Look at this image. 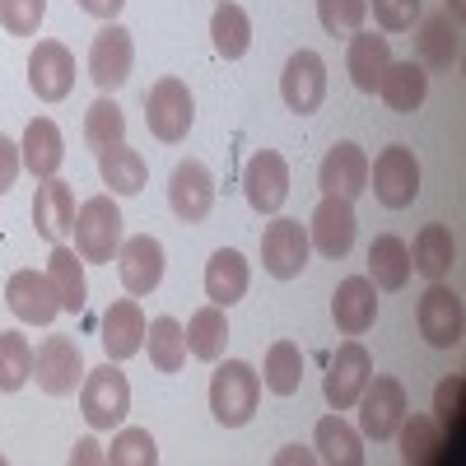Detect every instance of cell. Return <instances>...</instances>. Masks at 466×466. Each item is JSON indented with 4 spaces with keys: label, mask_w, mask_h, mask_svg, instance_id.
Listing matches in <instances>:
<instances>
[{
    "label": "cell",
    "mask_w": 466,
    "mask_h": 466,
    "mask_svg": "<svg viewBox=\"0 0 466 466\" xmlns=\"http://www.w3.org/2000/svg\"><path fill=\"white\" fill-rule=\"evenodd\" d=\"M355 206H350L345 197H322V206L313 210V219H308V243H313L322 257H345L350 248H355Z\"/></svg>",
    "instance_id": "17"
},
{
    "label": "cell",
    "mask_w": 466,
    "mask_h": 466,
    "mask_svg": "<svg viewBox=\"0 0 466 466\" xmlns=\"http://www.w3.org/2000/svg\"><path fill=\"white\" fill-rule=\"evenodd\" d=\"M280 94H285L289 112L313 116V112L322 107V98H327V66H322V56H318V52H308V47H299V52L285 61Z\"/></svg>",
    "instance_id": "12"
},
{
    "label": "cell",
    "mask_w": 466,
    "mask_h": 466,
    "mask_svg": "<svg viewBox=\"0 0 466 466\" xmlns=\"http://www.w3.org/2000/svg\"><path fill=\"white\" fill-rule=\"evenodd\" d=\"M243 197L257 215H276L289 197V164L276 149H257L243 168Z\"/></svg>",
    "instance_id": "10"
},
{
    "label": "cell",
    "mask_w": 466,
    "mask_h": 466,
    "mask_svg": "<svg viewBox=\"0 0 466 466\" xmlns=\"http://www.w3.org/2000/svg\"><path fill=\"white\" fill-rule=\"evenodd\" d=\"M369 280L373 289H406L410 280V248L397 238V233H382L369 248Z\"/></svg>",
    "instance_id": "29"
},
{
    "label": "cell",
    "mask_w": 466,
    "mask_h": 466,
    "mask_svg": "<svg viewBox=\"0 0 466 466\" xmlns=\"http://www.w3.org/2000/svg\"><path fill=\"white\" fill-rule=\"evenodd\" d=\"M98 173H103V182L112 187V197H140L145 177H149V164H145L140 149H131V145L122 140V145H112V149L98 154Z\"/></svg>",
    "instance_id": "28"
},
{
    "label": "cell",
    "mask_w": 466,
    "mask_h": 466,
    "mask_svg": "<svg viewBox=\"0 0 466 466\" xmlns=\"http://www.w3.org/2000/svg\"><path fill=\"white\" fill-rule=\"evenodd\" d=\"M331 318H336V331L340 336H364L378 318V289L369 276H345L336 285V299H331Z\"/></svg>",
    "instance_id": "20"
},
{
    "label": "cell",
    "mask_w": 466,
    "mask_h": 466,
    "mask_svg": "<svg viewBox=\"0 0 466 466\" xmlns=\"http://www.w3.org/2000/svg\"><path fill=\"white\" fill-rule=\"evenodd\" d=\"M47 280L61 299V313H80L85 299H89V280H85V257L66 248V243H52V257H47Z\"/></svg>",
    "instance_id": "26"
},
{
    "label": "cell",
    "mask_w": 466,
    "mask_h": 466,
    "mask_svg": "<svg viewBox=\"0 0 466 466\" xmlns=\"http://www.w3.org/2000/svg\"><path fill=\"white\" fill-rule=\"evenodd\" d=\"M261 382H266L276 397H294V392H299V382H303V355H299L294 340H276V345L266 350Z\"/></svg>",
    "instance_id": "36"
},
{
    "label": "cell",
    "mask_w": 466,
    "mask_h": 466,
    "mask_svg": "<svg viewBox=\"0 0 466 466\" xmlns=\"http://www.w3.org/2000/svg\"><path fill=\"white\" fill-rule=\"evenodd\" d=\"M19 168H24V154H19V145H15L10 136H0V197H5V191L15 187Z\"/></svg>",
    "instance_id": "45"
},
{
    "label": "cell",
    "mask_w": 466,
    "mask_h": 466,
    "mask_svg": "<svg viewBox=\"0 0 466 466\" xmlns=\"http://www.w3.org/2000/svg\"><path fill=\"white\" fill-rule=\"evenodd\" d=\"M33 224L47 243H66V233L75 228V191L61 177H47L33 197Z\"/></svg>",
    "instance_id": "22"
},
{
    "label": "cell",
    "mask_w": 466,
    "mask_h": 466,
    "mask_svg": "<svg viewBox=\"0 0 466 466\" xmlns=\"http://www.w3.org/2000/svg\"><path fill=\"white\" fill-rule=\"evenodd\" d=\"M145 336H149V364L159 373H177L187 364V331L177 318H154Z\"/></svg>",
    "instance_id": "35"
},
{
    "label": "cell",
    "mask_w": 466,
    "mask_h": 466,
    "mask_svg": "<svg viewBox=\"0 0 466 466\" xmlns=\"http://www.w3.org/2000/svg\"><path fill=\"white\" fill-rule=\"evenodd\" d=\"M257 401H261V373L243 360H224L210 378V410L224 430H238L257 415Z\"/></svg>",
    "instance_id": "1"
},
{
    "label": "cell",
    "mask_w": 466,
    "mask_h": 466,
    "mask_svg": "<svg viewBox=\"0 0 466 466\" xmlns=\"http://www.w3.org/2000/svg\"><path fill=\"white\" fill-rule=\"evenodd\" d=\"M116 276H122L127 294H154L164 280V243L154 233L122 238V248H116Z\"/></svg>",
    "instance_id": "15"
},
{
    "label": "cell",
    "mask_w": 466,
    "mask_h": 466,
    "mask_svg": "<svg viewBox=\"0 0 466 466\" xmlns=\"http://www.w3.org/2000/svg\"><path fill=\"white\" fill-rule=\"evenodd\" d=\"M415 322H420V336L434 350H452L461 340V299L443 280H430V289L420 294Z\"/></svg>",
    "instance_id": "11"
},
{
    "label": "cell",
    "mask_w": 466,
    "mask_h": 466,
    "mask_svg": "<svg viewBox=\"0 0 466 466\" xmlns=\"http://www.w3.org/2000/svg\"><path fill=\"white\" fill-rule=\"evenodd\" d=\"M210 37H215V52L224 61L248 56V47H252V19H248V10H238L233 0H219V10L210 19Z\"/></svg>",
    "instance_id": "33"
},
{
    "label": "cell",
    "mask_w": 466,
    "mask_h": 466,
    "mask_svg": "<svg viewBox=\"0 0 466 466\" xmlns=\"http://www.w3.org/2000/svg\"><path fill=\"white\" fill-rule=\"evenodd\" d=\"M5 303L19 322H33V327H47L61 313V299H56L52 280L37 276V270H15L10 285H5Z\"/></svg>",
    "instance_id": "18"
},
{
    "label": "cell",
    "mask_w": 466,
    "mask_h": 466,
    "mask_svg": "<svg viewBox=\"0 0 466 466\" xmlns=\"http://www.w3.org/2000/svg\"><path fill=\"white\" fill-rule=\"evenodd\" d=\"M318 187H322V197H345V201L364 197L369 191V154L355 140L331 145L322 168H318Z\"/></svg>",
    "instance_id": "14"
},
{
    "label": "cell",
    "mask_w": 466,
    "mask_h": 466,
    "mask_svg": "<svg viewBox=\"0 0 466 466\" xmlns=\"http://www.w3.org/2000/svg\"><path fill=\"white\" fill-rule=\"evenodd\" d=\"M369 373H373L369 350H364L360 340H345V345L336 350V360L327 364V382H322L327 401H331L336 410H350V406L360 401V392H364Z\"/></svg>",
    "instance_id": "16"
},
{
    "label": "cell",
    "mask_w": 466,
    "mask_h": 466,
    "mask_svg": "<svg viewBox=\"0 0 466 466\" xmlns=\"http://www.w3.org/2000/svg\"><path fill=\"white\" fill-rule=\"evenodd\" d=\"M308 252H313V243H308V228L299 219H270L266 224V233H261V266H266V276H276V280L303 276Z\"/></svg>",
    "instance_id": "9"
},
{
    "label": "cell",
    "mask_w": 466,
    "mask_h": 466,
    "mask_svg": "<svg viewBox=\"0 0 466 466\" xmlns=\"http://www.w3.org/2000/svg\"><path fill=\"white\" fill-rule=\"evenodd\" d=\"M182 331H187V355H197V360H206V364H215V360L224 355V345H228L224 308H215V303L197 308V313H191V322H187Z\"/></svg>",
    "instance_id": "32"
},
{
    "label": "cell",
    "mask_w": 466,
    "mask_h": 466,
    "mask_svg": "<svg viewBox=\"0 0 466 466\" xmlns=\"http://www.w3.org/2000/svg\"><path fill=\"white\" fill-rule=\"evenodd\" d=\"M122 5H127V0H80V10L94 15V19H116V15H122Z\"/></svg>",
    "instance_id": "46"
},
{
    "label": "cell",
    "mask_w": 466,
    "mask_h": 466,
    "mask_svg": "<svg viewBox=\"0 0 466 466\" xmlns=\"http://www.w3.org/2000/svg\"><path fill=\"white\" fill-rule=\"evenodd\" d=\"M248 257L238 248H219L210 261H206V294L215 308H233L248 299Z\"/></svg>",
    "instance_id": "25"
},
{
    "label": "cell",
    "mask_w": 466,
    "mask_h": 466,
    "mask_svg": "<svg viewBox=\"0 0 466 466\" xmlns=\"http://www.w3.org/2000/svg\"><path fill=\"white\" fill-rule=\"evenodd\" d=\"M392 66V47H387V37L382 33H350V52H345V70H350V80H355L360 94H378V80H382V70Z\"/></svg>",
    "instance_id": "24"
},
{
    "label": "cell",
    "mask_w": 466,
    "mask_h": 466,
    "mask_svg": "<svg viewBox=\"0 0 466 466\" xmlns=\"http://www.w3.org/2000/svg\"><path fill=\"white\" fill-rule=\"evenodd\" d=\"M452 257H457V243H452L448 224H424V228L415 233L410 266L420 270L424 280H443L448 270H452Z\"/></svg>",
    "instance_id": "30"
},
{
    "label": "cell",
    "mask_w": 466,
    "mask_h": 466,
    "mask_svg": "<svg viewBox=\"0 0 466 466\" xmlns=\"http://www.w3.org/2000/svg\"><path fill=\"white\" fill-rule=\"evenodd\" d=\"M355 406H360L364 439L387 443L401 430V420H406V387L397 378H387V373H369V382H364V392H360Z\"/></svg>",
    "instance_id": "5"
},
{
    "label": "cell",
    "mask_w": 466,
    "mask_h": 466,
    "mask_svg": "<svg viewBox=\"0 0 466 466\" xmlns=\"http://www.w3.org/2000/svg\"><path fill=\"white\" fill-rule=\"evenodd\" d=\"M28 85L43 103H61L75 85V56L61 43H37L28 56Z\"/></svg>",
    "instance_id": "19"
},
{
    "label": "cell",
    "mask_w": 466,
    "mask_h": 466,
    "mask_svg": "<svg viewBox=\"0 0 466 466\" xmlns=\"http://www.w3.org/2000/svg\"><path fill=\"white\" fill-rule=\"evenodd\" d=\"M168 206L182 224H201L215 210V177L201 159H182L168 177Z\"/></svg>",
    "instance_id": "13"
},
{
    "label": "cell",
    "mask_w": 466,
    "mask_h": 466,
    "mask_svg": "<svg viewBox=\"0 0 466 466\" xmlns=\"http://www.w3.org/2000/svg\"><path fill=\"white\" fill-rule=\"evenodd\" d=\"M43 15H47V0H0V24H5V33H15V37L37 33Z\"/></svg>",
    "instance_id": "42"
},
{
    "label": "cell",
    "mask_w": 466,
    "mask_h": 466,
    "mask_svg": "<svg viewBox=\"0 0 466 466\" xmlns=\"http://www.w3.org/2000/svg\"><path fill=\"white\" fill-rule=\"evenodd\" d=\"M364 15H369V0H318V19L331 37H350L364 28Z\"/></svg>",
    "instance_id": "41"
},
{
    "label": "cell",
    "mask_w": 466,
    "mask_h": 466,
    "mask_svg": "<svg viewBox=\"0 0 466 466\" xmlns=\"http://www.w3.org/2000/svg\"><path fill=\"white\" fill-rule=\"evenodd\" d=\"M401 457L410 466H430V461H448V443L434 415H406L401 420Z\"/></svg>",
    "instance_id": "31"
},
{
    "label": "cell",
    "mask_w": 466,
    "mask_h": 466,
    "mask_svg": "<svg viewBox=\"0 0 466 466\" xmlns=\"http://www.w3.org/2000/svg\"><path fill=\"white\" fill-rule=\"evenodd\" d=\"M80 410L89 420V430H112V424H122L131 415V382L112 360L98 364V369H85Z\"/></svg>",
    "instance_id": "2"
},
{
    "label": "cell",
    "mask_w": 466,
    "mask_h": 466,
    "mask_svg": "<svg viewBox=\"0 0 466 466\" xmlns=\"http://www.w3.org/2000/svg\"><path fill=\"white\" fill-rule=\"evenodd\" d=\"M131 66H136V37L122 24H107L103 33H94V47H89V80L112 94L131 80Z\"/></svg>",
    "instance_id": "8"
},
{
    "label": "cell",
    "mask_w": 466,
    "mask_h": 466,
    "mask_svg": "<svg viewBox=\"0 0 466 466\" xmlns=\"http://www.w3.org/2000/svg\"><path fill=\"white\" fill-rule=\"evenodd\" d=\"M75 252L85 261H112L122 248V210L112 197H89L75 210Z\"/></svg>",
    "instance_id": "3"
},
{
    "label": "cell",
    "mask_w": 466,
    "mask_h": 466,
    "mask_svg": "<svg viewBox=\"0 0 466 466\" xmlns=\"http://www.w3.org/2000/svg\"><path fill=\"white\" fill-rule=\"evenodd\" d=\"M103 457H107V466H154L159 461V448H154L149 430H122Z\"/></svg>",
    "instance_id": "40"
},
{
    "label": "cell",
    "mask_w": 466,
    "mask_h": 466,
    "mask_svg": "<svg viewBox=\"0 0 466 466\" xmlns=\"http://www.w3.org/2000/svg\"><path fill=\"white\" fill-rule=\"evenodd\" d=\"M70 461H80V466H85V461H107V457L98 452L94 439H80V443H75V452H70Z\"/></svg>",
    "instance_id": "47"
},
{
    "label": "cell",
    "mask_w": 466,
    "mask_h": 466,
    "mask_svg": "<svg viewBox=\"0 0 466 466\" xmlns=\"http://www.w3.org/2000/svg\"><path fill=\"white\" fill-rule=\"evenodd\" d=\"M33 378L47 397H70L85 382V355L70 336H47L33 355Z\"/></svg>",
    "instance_id": "7"
},
{
    "label": "cell",
    "mask_w": 466,
    "mask_h": 466,
    "mask_svg": "<svg viewBox=\"0 0 466 466\" xmlns=\"http://www.w3.org/2000/svg\"><path fill=\"white\" fill-rule=\"evenodd\" d=\"M373 19L382 33H406L420 19V0H373Z\"/></svg>",
    "instance_id": "44"
},
{
    "label": "cell",
    "mask_w": 466,
    "mask_h": 466,
    "mask_svg": "<svg viewBox=\"0 0 466 466\" xmlns=\"http://www.w3.org/2000/svg\"><path fill=\"white\" fill-rule=\"evenodd\" d=\"M103 350H107V360H131L140 355V345H145V313H140V303L136 299H112L107 303V313H103Z\"/></svg>",
    "instance_id": "21"
},
{
    "label": "cell",
    "mask_w": 466,
    "mask_h": 466,
    "mask_svg": "<svg viewBox=\"0 0 466 466\" xmlns=\"http://www.w3.org/2000/svg\"><path fill=\"white\" fill-rule=\"evenodd\" d=\"M461 392H466V382H461V378L439 382V392H434L439 430H452V439H461Z\"/></svg>",
    "instance_id": "43"
},
{
    "label": "cell",
    "mask_w": 466,
    "mask_h": 466,
    "mask_svg": "<svg viewBox=\"0 0 466 466\" xmlns=\"http://www.w3.org/2000/svg\"><path fill=\"white\" fill-rule=\"evenodd\" d=\"M19 154H24V168H28L37 182L56 177V168L66 164V140H61V127L52 122V116H33L28 131H24Z\"/></svg>",
    "instance_id": "23"
},
{
    "label": "cell",
    "mask_w": 466,
    "mask_h": 466,
    "mask_svg": "<svg viewBox=\"0 0 466 466\" xmlns=\"http://www.w3.org/2000/svg\"><path fill=\"white\" fill-rule=\"evenodd\" d=\"M378 94L392 112H415L424 103V94H430V75H424L420 61H392L378 80Z\"/></svg>",
    "instance_id": "27"
},
{
    "label": "cell",
    "mask_w": 466,
    "mask_h": 466,
    "mask_svg": "<svg viewBox=\"0 0 466 466\" xmlns=\"http://www.w3.org/2000/svg\"><path fill=\"white\" fill-rule=\"evenodd\" d=\"M318 461H331V466H364V443H360V434L350 430L340 415L318 420Z\"/></svg>",
    "instance_id": "34"
},
{
    "label": "cell",
    "mask_w": 466,
    "mask_h": 466,
    "mask_svg": "<svg viewBox=\"0 0 466 466\" xmlns=\"http://www.w3.org/2000/svg\"><path fill=\"white\" fill-rule=\"evenodd\" d=\"M369 182H373V197L387 210H406L420 197V164L406 145H387L378 159L369 164Z\"/></svg>",
    "instance_id": "6"
},
{
    "label": "cell",
    "mask_w": 466,
    "mask_h": 466,
    "mask_svg": "<svg viewBox=\"0 0 466 466\" xmlns=\"http://www.w3.org/2000/svg\"><path fill=\"white\" fill-rule=\"evenodd\" d=\"M33 378V345L19 331H0V392H19Z\"/></svg>",
    "instance_id": "39"
},
{
    "label": "cell",
    "mask_w": 466,
    "mask_h": 466,
    "mask_svg": "<svg viewBox=\"0 0 466 466\" xmlns=\"http://www.w3.org/2000/svg\"><path fill=\"white\" fill-rule=\"evenodd\" d=\"M122 140H127V116H122V107L103 94V98L85 112V145H89L94 154H103V149L122 145Z\"/></svg>",
    "instance_id": "38"
},
{
    "label": "cell",
    "mask_w": 466,
    "mask_h": 466,
    "mask_svg": "<svg viewBox=\"0 0 466 466\" xmlns=\"http://www.w3.org/2000/svg\"><path fill=\"white\" fill-rule=\"evenodd\" d=\"M191 122H197V103H191V89L182 80H159L149 94H145V127L154 140H164V145H177L187 140Z\"/></svg>",
    "instance_id": "4"
},
{
    "label": "cell",
    "mask_w": 466,
    "mask_h": 466,
    "mask_svg": "<svg viewBox=\"0 0 466 466\" xmlns=\"http://www.w3.org/2000/svg\"><path fill=\"white\" fill-rule=\"evenodd\" d=\"M457 47H461L457 43V19H448V10L424 19V28H420V56H424V66L448 70L457 61Z\"/></svg>",
    "instance_id": "37"
}]
</instances>
